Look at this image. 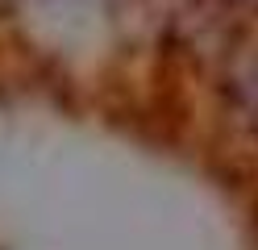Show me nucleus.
<instances>
[{
    "mask_svg": "<svg viewBox=\"0 0 258 250\" xmlns=\"http://www.w3.org/2000/svg\"><path fill=\"white\" fill-rule=\"evenodd\" d=\"M229 92H233V100L241 105V113L258 125V50L246 55V59L229 71Z\"/></svg>",
    "mask_w": 258,
    "mask_h": 250,
    "instance_id": "f257e3e1",
    "label": "nucleus"
}]
</instances>
